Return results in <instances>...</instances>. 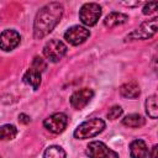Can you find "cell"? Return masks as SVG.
Listing matches in <instances>:
<instances>
[{"instance_id":"4fadbf2b","label":"cell","mask_w":158,"mask_h":158,"mask_svg":"<svg viewBox=\"0 0 158 158\" xmlns=\"http://www.w3.org/2000/svg\"><path fill=\"white\" fill-rule=\"evenodd\" d=\"M131 158H146L148 156V148L143 139H135L130 143Z\"/></svg>"},{"instance_id":"52a82bcc","label":"cell","mask_w":158,"mask_h":158,"mask_svg":"<svg viewBox=\"0 0 158 158\" xmlns=\"http://www.w3.org/2000/svg\"><path fill=\"white\" fill-rule=\"evenodd\" d=\"M90 37V31L84 26H72L64 32V40L72 46H79Z\"/></svg>"},{"instance_id":"6da1fadb","label":"cell","mask_w":158,"mask_h":158,"mask_svg":"<svg viewBox=\"0 0 158 158\" xmlns=\"http://www.w3.org/2000/svg\"><path fill=\"white\" fill-rule=\"evenodd\" d=\"M64 12V7L62 4L52 1L42 6L33 20V37L36 40H41L46 37L49 32L54 30V27L59 23Z\"/></svg>"},{"instance_id":"ba28073f","label":"cell","mask_w":158,"mask_h":158,"mask_svg":"<svg viewBox=\"0 0 158 158\" xmlns=\"http://www.w3.org/2000/svg\"><path fill=\"white\" fill-rule=\"evenodd\" d=\"M68 125V117L64 112H56L43 121V126L52 133H62Z\"/></svg>"},{"instance_id":"603a6c76","label":"cell","mask_w":158,"mask_h":158,"mask_svg":"<svg viewBox=\"0 0 158 158\" xmlns=\"http://www.w3.org/2000/svg\"><path fill=\"white\" fill-rule=\"evenodd\" d=\"M157 149H158V147H157V144H154V146L151 148V151H148V156H149L151 158H158V156H157Z\"/></svg>"},{"instance_id":"9a60e30c","label":"cell","mask_w":158,"mask_h":158,"mask_svg":"<svg viewBox=\"0 0 158 158\" xmlns=\"http://www.w3.org/2000/svg\"><path fill=\"white\" fill-rule=\"evenodd\" d=\"M144 123H146V120L139 114H130L122 118V125L127 127H132V128L142 127Z\"/></svg>"},{"instance_id":"ac0fdd59","label":"cell","mask_w":158,"mask_h":158,"mask_svg":"<svg viewBox=\"0 0 158 158\" xmlns=\"http://www.w3.org/2000/svg\"><path fill=\"white\" fill-rule=\"evenodd\" d=\"M65 151L59 146H49L43 153V158H65Z\"/></svg>"},{"instance_id":"e0dca14e","label":"cell","mask_w":158,"mask_h":158,"mask_svg":"<svg viewBox=\"0 0 158 158\" xmlns=\"http://www.w3.org/2000/svg\"><path fill=\"white\" fill-rule=\"evenodd\" d=\"M146 112L151 118H157L158 116V106H157V96L151 95L146 100Z\"/></svg>"},{"instance_id":"7a4b0ae2","label":"cell","mask_w":158,"mask_h":158,"mask_svg":"<svg viewBox=\"0 0 158 158\" xmlns=\"http://www.w3.org/2000/svg\"><path fill=\"white\" fill-rule=\"evenodd\" d=\"M105 121L99 117H93L88 121H84L80 123L75 131H74V137L77 139H86V138H93L101 133L105 130Z\"/></svg>"},{"instance_id":"5bb4252c","label":"cell","mask_w":158,"mask_h":158,"mask_svg":"<svg viewBox=\"0 0 158 158\" xmlns=\"http://www.w3.org/2000/svg\"><path fill=\"white\" fill-rule=\"evenodd\" d=\"M22 80L28 84L33 90H37L41 85V81H42V78H41V73L33 68H30L25 74H23V78Z\"/></svg>"},{"instance_id":"277c9868","label":"cell","mask_w":158,"mask_h":158,"mask_svg":"<svg viewBox=\"0 0 158 158\" xmlns=\"http://www.w3.org/2000/svg\"><path fill=\"white\" fill-rule=\"evenodd\" d=\"M101 16V6L96 2H86L80 7L79 19L83 25L90 27L96 25Z\"/></svg>"},{"instance_id":"7c38bea8","label":"cell","mask_w":158,"mask_h":158,"mask_svg":"<svg viewBox=\"0 0 158 158\" xmlns=\"http://www.w3.org/2000/svg\"><path fill=\"white\" fill-rule=\"evenodd\" d=\"M128 20V16L123 12H118V11H112L110 12L105 20H104V26L107 27V28H114L116 26H120V25H123L125 22H127Z\"/></svg>"},{"instance_id":"2e32d148","label":"cell","mask_w":158,"mask_h":158,"mask_svg":"<svg viewBox=\"0 0 158 158\" xmlns=\"http://www.w3.org/2000/svg\"><path fill=\"white\" fill-rule=\"evenodd\" d=\"M17 135V128L14 125H2L0 126V141H10L14 139Z\"/></svg>"},{"instance_id":"8992f818","label":"cell","mask_w":158,"mask_h":158,"mask_svg":"<svg viewBox=\"0 0 158 158\" xmlns=\"http://www.w3.org/2000/svg\"><path fill=\"white\" fill-rule=\"evenodd\" d=\"M85 153H86V156L89 158H120L118 154L115 151L109 148L101 141L90 142L88 144V147H86Z\"/></svg>"},{"instance_id":"44dd1931","label":"cell","mask_w":158,"mask_h":158,"mask_svg":"<svg viewBox=\"0 0 158 158\" xmlns=\"http://www.w3.org/2000/svg\"><path fill=\"white\" fill-rule=\"evenodd\" d=\"M157 6H158V2L157 1H151V2H147L142 10L143 15H151L153 12H156L157 10Z\"/></svg>"},{"instance_id":"7402d4cb","label":"cell","mask_w":158,"mask_h":158,"mask_svg":"<svg viewBox=\"0 0 158 158\" xmlns=\"http://www.w3.org/2000/svg\"><path fill=\"white\" fill-rule=\"evenodd\" d=\"M19 121L22 122V123H28L31 121V118H30V116H27L25 114H20L19 115Z\"/></svg>"},{"instance_id":"5b68a950","label":"cell","mask_w":158,"mask_h":158,"mask_svg":"<svg viewBox=\"0 0 158 158\" xmlns=\"http://www.w3.org/2000/svg\"><path fill=\"white\" fill-rule=\"evenodd\" d=\"M67 46L59 40H51L43 47V56L53 63L59 62L67 53Z\"/></svg>"},{"instance_id":"d6986e66","label":"cell","mask_w":158,"mask_h":158,"mask_svg":"<svg viewBox=\"0 0 158 158\" xmlns=\"http://www.w3.org/2000/svg\"><path fill=\"white\" fill-rule=\"evenodd\" d=\"M31 68H33V69H36V70H38L40 73H42L46 68H47V63L44 62V59H42L41 57H35L33 58V60H32V64H31Z\"/></svg>"},{"instance_id":"30bf717a","label":"cell","mask_w":158,"mask_h":158,"mask_svg":"<svg viewBox=\"0 0 158 158\" xmlns=\"http://www.w3.org/2000/svg\"><path fill=\"white\" fill-rule=\"evenodd\" d=\"M21 42V36L15 30H5L0 33V48L5 52L15 49Z\"/></svg>"},{"instance_id":"8fae6325","label":"cell","mask_w":158,"mask_h":158,"mask_svg":"<svg viewBox=\"0 0 158 158\" xmlns=\"http://www.w3.org/2000/svg\"><path fill=\"white\" fill-rule=\"evenodd\" d=\"M120 94L121 96L126 99H137L141 94L139 85L136 80H131L128 83H125L120 86Z\"/></svg>"},{"instance_id":"3957f363","label":"cell","mask_w":158,"mask_h":158,"mask_svg":"<svg viewBox=\"0 0 158 158\" xmlns=\"http://www.w3.org/2000/svg\"><path fill=\"white\" fill-rule=\"evenodd\" d=\"M157 17H153L151 20H147L144 22H142L139 25V27H137L136 30H133L132 32H130L126 37L125 41H136V40H148L151 37H153L157 32Z\"/></svg>"},{"instance_id":"9c48e42d","label":"cell","mask_w":158,"mask_h":158,"mask_svg":"<svg viewBox=\"0 0 158 158\" xmlns=\"http://www.w3.org/2000/svg\"><path fill=\"white\" fill-rule=\"evenodd\" d=\"M94 96V91L89 88H83V89H79L77 91H74L69 99L70 101V105L73 109L75 110H81L84 109L89 102L90 100L93 99Z\"/></svg>"},{"instance_id":"ffe728a7","label":"cell","mask_w":158,"mask_h":158,"mask_svg":"<svg viewBox=\"0 0 158 158\" xmlns=\"http://www.w3.org/2000/svg\"><path fill=\"white\" fill-rule=\"evenodd\" d=\"M121 115H122V109H121V106H118V105L111 106V107L109 109L107 114H106V116H107L109 120H116V118H118Z\"/></svg>"}]
</instances>
